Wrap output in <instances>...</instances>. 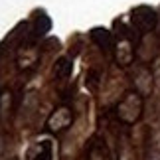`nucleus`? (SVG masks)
Wrapping results in <instances>:
<instances>
[{
  "label": "nucleus",
  "instance_id": "nucleus-1",
  "mask_svg": "<svg viewBox=\"0 0 160 160\" xmlns=\"http://www.w3.org/2000/svg\"><path fill=\"white\" fill-rule=\"evenodd\" d=\"M142 115V99H140V93H127L117 105V117L127 122V125H132L137 122Z\"/></svg>",
  "mask_w": 160,
  "mask_h": 160
},
{
  "label": "nucleus",
  "instance_id": "nucleus-2",
  "mask_svg": "<svg viewBox=\"0 0 160 160\" xmlns=\"http://www.w3.org/2000/svg\"><path fill=\"white\" fill-rule=\"evenodd\" d=\"M73 122V113L69 107H58L53 111V113L50 115V119H48V128H50L52 132H61L65 131L67 127H71Z\"/></svg>",
  "mask_w": 160,
  "mask_h": 160
},
{
  "label": "nucleus",
  "instance_id": "nucleus-3",
  "mask_svg": "<svg viewBox=\"0 0 160 160\" xmlns=\"http://www.w3.org/2000/svg\"><path fill=\"white\" fill-rule=\"evenodd\" d=\"M156 52H158V40H156V36L150 34V32H146L142 36V40H140V44H138L137 55L142 61H152V59H154V55H156Z\"/></svg>",
  "mask_w": 160,
  "mask_h": 160
},
{
  "label": "nucleus",
  "instance_id": "nucleus-4",
  "mask_svg": "<svg viewBox=\"0 0 160 160\" xmlns=\"http://www.w3.org/2000/svg\"><path fill=\"white\" fill-rule=\"evenodd\" d=\"M132 22L138 26V30H142V32H150L152 26H154V22H156V16H154V12L148 10V8H138L137 12H134V16H132Z\"/></svg>",
  "mask_w": 160,
  "mask_h": 160
},
{
  "label": "nucleus",
  "instance_id": "nucleus-5",
  "mask_svg": "<svg viewBox=\"0 0 160 160\" xmlns=\"http://www.w3.org/2000/svg\"><path fill=\"white\" fill-rule=\"evenodd\" d=\"M52 156H53L52 140H42V142L34 144L28 152V160H52Z\"/></svg>",
  "mask_w": 160,
  "mask_h": 160
},
{
  "label": "nucleus",
  "instance_id": "nucleus-6",
  "mask_svg": "<svg viewBox=\"0 0 160 160\" xmlns=\"http://www.w3.org/2000/svg\"><path fill=\"white\" fill-rule=\"evenodd\" d=\"M132 55H134V52H132V48L127 40H122V42L117 44V59H119L121 65H128L131 59H132Z\"/></svg>",
  "mask_w": 160,
  "mask_h": 160
},
{
  "label": "nucleus",
  "instance_id": "nucleus-7",
  "mask_svg": "<svg viewBox=\"0 0 160 160\" xmlns=\"http://www.w3.org/2000/svg\"><path fill=\"white\" fill-rule=\"evenodd\" d=\"M137 87H138V93L140 95L150 93V89H152V75H150V71H146V69H140L138 71V75H137Z\"/></svg>",
  "mask_w": 160,
  "mask_h": 160
},
{
  "label": "nucleus",
  "instance_id": "nucleus-8",
  "mask_svg": "<svg viewBox=\"0 0 160 160\" xmlns=\"http://www.w3.org/2000/svg\"><path fill=\"white\" fill-rule=\"evenodd\" d=\"M71 69H73L71 61L67 58H61V59L55 61V65H53V75L59 77V79H67L71 75Z\"/></svg>",
  "mask_w": 160,
  "mask_h": 160
},
{
  "label": "nucleus",
  "instance_id": "nucleus-9",
  "mask_svg": "<svg viewBox=\"0 0 160 160\" xmlns=\"http://www.w3.org/2000/svg\"><path fill=\"white\" fill-rule=\"evenodd\" d=\"M91 36H93V40L99 44L103 50H111V46H113V42H111V32L109 30H103V28H95L93 32H91Z\"/></svg>",
  "mask_w": 160,
  "mask_h": 160
},
{
  "label": "nucleus",
  "instance_id": "nucleus-10",
  "mask_svg": "<svg viewBox=\"0 0 160 160\" xmlns=\"http://www.w3.org/2000/svg\"><path fill=\"white\" fill-rule=\"evenodd\" d=\"M111 156H109V152H107V148L103 144H93L91 146V150H89V160H109Z\"/></svg>",
  "mask_w": 160,
  "mask_h": 160
},
{
  "label": "nucleus",
  "instance_id": "nucleus-11",
  "mask_svg": "<svg viewBox=\"0 0 160 160\" xmlns=\"http://www.w3.org/2000/svg\"><path fill=\"white\" fill-rule=\"evenodd\" d=\"M8 160H20V158H18V156H12V158H8Z\"/></svg>",
  "mask_w": 160,
  "mask_h": 160
}]
</instances>
